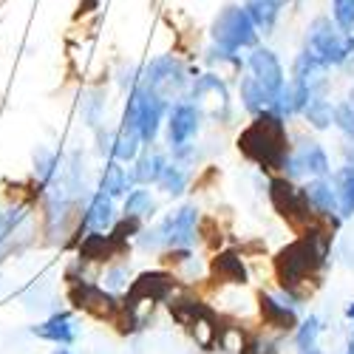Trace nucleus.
I'll list each match as a JSON object with an SVG mask.
<instances>
[{"label":"nucleus","mask_w":354,"mask_h":354,"mask_svg":"<svg viewBox=\"0 0 354 354\" xmlns=\"http://www.w3.org/2000/svg\"><path fill=\"white\" fill-rule=\"evenodd\" d=\"M304 48H309L320 63H326L329 68H343V63L351 57V48H348V35L340 32L337 23L326 15H320L309 23L306 28V40H304Z\"/></svg>","instance_id":"obj_3"},{"label":"nucleus","mask_w":354,"mask_h":354,"mask_svg":"<svg viewBox=\"0 0 354 354\" xmlns=\"http://www.w3.org/2000/svg\"><path fill=\"white\" fill-rule=\"evenodd\" d=\"M193 77H187V68L185 63L179 60L176 54H162L156 57V60H151V66H147L139 77V82L145 88H151V91L162 94L165 100L176 102L179 97H185L187 85H190Z\"/></svg>","instance_id":"obj_4"},{"label":"nucleus","mask_w":354,"mask_h":354,"mask_svg":"<svg viewBox=\"0 0 354 354\" xmlns=\"http://www.w3.org/2000/svg\"><path fill=\"white\" fill-rule=\"evenodd\" d=\"M332 20L340 32H354V0H332Z\"/></svg>","instance_id":"obj_30"},{"label":"nucleus","mask_w":354,"mask_h":354,"mask_svg":"<svg viewBox=\"0 0 354 354\" xmlns=\"http://www.w3.org/2000/svg\"><path fill=\"white\" fill-rule=\"evenodd\" d=\"M281 346H283V335H270L267 329H263V335H252L247 337L244 343V351L241 354H281Z\"/></svg>","instance_id":"obj_26"},{"label":"nucleus","mask_w":354,"mask_h":354,"mask_svg":"<svg viewBox=\"0 0 354 354\" xmlns=\"http://www.w3.org/2000/svg\"><path fill=\"white\" fill-rule=\"evenodd\" d=\"M281 176L292 182L301 179H323V176H332V159L326 153V147L315 139H304L298 145H292V153L283 162Z\"/></svg>","instance_id":"obj_5"},{"label":"nucleus","mask_w":354,"mask_h":354,"mask_svg":"<svg viewBox=\"0 0 354 354\" xmlns=\"http://www.w3.org/2000/svg\"><path fill=\"white\" fill-rule=\"evenodd\" d=\"M159 239H162V250H173V247H193L198 241V207L196 204H182L173 213H167L159 224Z\"/></svg>","instance_id":"obj_9"},{"label":"nucleus","mask_w":354,"mask_h":354,"mask_svg":"<svg viewBox=\"0 0 354 354\" xmlns=\"http://www.w3.org/2000/svg\"><path fill=\"white\" fill-rule=\"evenodd\" d=\"M346 317H348V320H351V323H354V301H351V304H348V306H346Z\"/></svg>","instance_id":"obj_32"},{"label":"nucleus","mask_w":354,"mask_h":354,"mask_svg":"<svg viewBox=\"0 0 354 354\" xmlns=\"http://www.w3.org/2000/svg\"><path fill=\"white\" fill-rule=\"evenodd\" d=\"M298 354H323L317 346H312V348H306V351H298Z\"/></svg>","instance_id":"obj_33"},{"label":"nucleus","mask_w":354,"mask_h":354,"mask_svg":"<svg viewBox=\"0 0 354 354\" xmlns=\"http://www.w3.org/2000/svg\"><path fill=\"white\" fill-rule=\"evenodd\" d=\"M131 187H136V185H133V179H131V173L122 167V162L111 159V162L105 165V170H102L100 190H102V193H108L111 198H122V196H128V190H131Z\"/></svg>","instance_id":"obj_18"},{"label":"nucleus","mask_w":354,"mask_h":354,"mask_svg":"<svg viewBox=\"0 0 354 354\" xmlns=\"http://www.w3.org/2000/svg\"><path fill=\"white\" fill-rule=\"evenodd\" d=\"M142 133L139 128L133 125H120L116 128V136H113V147H111V159L116 162H133L142 151Z\"/></svg>","instance_id":"obj_17"},{"label":"nucleus","mask_w":354,"mask_h":354,"mask_svg":"<svg viewBox=\"0 0 354 354\" xmlns=\"http://www.w3.org/2000/svg\"><path fill=\"white\" fill-rule=\"evenodd\" d=\"M239 151L255 162L261 170H283L286 156L292 153L289 133H286V120H281L278 113L263 111L252 116V122L239 133Z\"/></svg>","instance_id":"obj_1"},{"label":"nucleus","mask_w":354,"mask_h":354,"mask_svg":"<svg viewBox=\"0 0 354 354\" xmlns=\"http://www.w3.org/2000/svg\"><path fill=\"white\" fill-rule=\"evenodd\" d=\"M239 100H241V108L250 116H258L263 111H270V102H272V97L267 94V88H263L252 74H241L239 77Z\"/></svg>","instance_id":"obj_16"},{"label":"nucleus","mask_w":354,"mask_h":354,"mask_svg":"<svg viewBox=\"0 0 354 354\" xmlns=\"http://www.w3.org/2000/svg\"><path fill=\"white\" fill-rule=\"evenodd\" d=\"M128 267L125 263H120V267H111L108 272H105V289H111V292H116V289H122V286H128Z\"/></svg>","instance_id":"obj_31"},{"label":"nucleus","mask_w":354,"mask_h":354,"mask_svg":"<svg viewBox=\"0 0 354 354\" xmlns=\"http://www.w3.org/2000/svg\"><path fill=\"white\" fill-rule=\"evenodd\" d=\"M320 332H323V320H320V315L312 312V315L301 317V323H298V326H295V332H292V343H295V348H298V351H306V348L317 346Z\"/></svg>","instance_id":"obj_24"},{"label":"nucleus","mask_w":354,"mask_h":354,"mask_svg":"<svg viewBox=\"0 0 354 354\" xmlns=\"http://www.w3.org/2000/svg\"><path fill=\"white\" fill-rule=\"evenodd\" d=\"M210 37L216 46L227 48V51H247V48H255L258 46V28L255 23L250 20L247 9L239 6V3H230L224 6L216 20H213V28H210Z\"/></svg>","instance_id":"obj_2"},{"label":"nucleus","mask_w":354,"mask_h":354,"mask_svg":"<svg viewBox=\"0 0 354 354\" xmlns=\"http://www.w3.org/2000/svg\"><path fill=\"white\" fill-rule=\"evenodd\" d=\"M301 298L295 295L278 289V292H261L258 295V312H261V320L267 332H275V335H292L295 326L301 323Z\"/></svg>","instance_id":"obj_6"},{"label":"nucleus","mask_w":354,"mask_h":354,"mask_svg":"<svg viewBox=\"0 0 354 354\" xmlns=\"http://www.w3.org/2000/svg\"><path fill=\"white\" fill-rule=\"evenodd\" d=\"M213 272L230 286H244L247 283V267L235 252H218L213 258Z\"/></svg>","instance_id":"obj_22"},{"label":"nucleus","mask_w":354,"mask_h":354,"mask_svg":"<svg viewBox=\"0 0 354 354\" xmlns=\"http://www.w3.org/2000/svg\"><path fill=\"white\" fill-rule=\"evenodd\" d=\"M301 193H304V198L309 204V210L317 218L329 221L332 227L343 224V218H340V198H337L332 176H323V179H306L301 185Z\"/></svg>","instance_id":"obj_10"},{"label":"nucleus","mask_w":354,"mask_h":354,"mask_svg":"<svg viewBox=\"0 0 354 354\" xmlns=\"http://www.w3.org/2000/svg\"><path fill=\"white\" fill-rule=\"evenodd\" d=\"M207 354H218V351H207Z\"/></svg>","instance_id":"obj_36"},{"label":"nucleus","mask_w":354,"mask_h":354,"mask_svg":"<svg viewBox=\"0 0 354 354\" xmlns=\"http://www.w3.org/2000/svg\"><path fill=\"white\" fill-rule=\"evenodd\" d=\"M116 224V210H113V198L102 190H97L91 196V204H88V210L80 221L82 230L88 232H108L111 227Z\"/></svg>","instance_id":"obj_12"},{"label":"nucleus","mask_w":354,"mask_h":354,"mask_svg":"<svg viewBox=\"0 0 354 354\" xmlns=\"http://www.w3.org/2000/svg\"><path fill=\"white\" fill-rule=\"evenodd\" d=\"M244 9L250 15V20L255 23L258 35H272L275 26L283 15V0H244Z\"/></svg>","instance_id":"obj_14"},{"label":"nucleus","mask_w":354,"mask_h":354,"mask_svg":"<svg viewBox=\"0 0 354 354\" xmlns=\"http://www.w3.org/2000/svg\"><path fill=\"white\" fill-rule=\"evenodd\" d=\"M304 120L315 128V131H329L335 125V102L329 100V94H315L306 108H304Z\"/></svg>","instance_id":"obj_20"},{"label":"nucleus","mask_w":354,"mask_h":354,"mask_svg":"<svg viewBox=\"0 0 354 354\" xmlns=\"http://www.w3.org/2000/svg\"><path fill=\"white\" fill-rule=\"evenodd\" d=\"M28 218V210L26 207H12V210H0V250L3 244L12 239V235L20 230V224Z\"/></svg>","instance_id":"obj_27"},{"label":"nucleus","mask_w":354,"mask_h":354,"mask_svg":"<svg viewBox=\"0 0 354 354\" xmlns=\"http://www.w3.org/2000/svg\"><path fill=\"white\" fill-rule=\"evenodd\" d=\"M51 354H74V351H68V348H54Z\"/></svg>","instance_id":"obj_35"},{"label":"nucleus","mask_w":354,"mask_h":354,"mask_svg":"<svg viewBox=\"0 0 354 354\" xmlns=\"http://www.w3.org/2000/svg\"><path fill=\"white\" fill-rule=\"evenodd\" d=\"M247 68H250V74H252L263 88H267L270 97H275L281 88H283V82H286V71H283L281 57H278L272 48L261 46V43H258L255 48H250Z\"/></svg>","instance_id":"obj_11"},{"label":"nucleus","mask_w":354,"mask_h":354,"mask_svg":"<svg viewBox=\"0 0 354 354\" xmlns=\"http://www.w3.org/2000/svg\"><path fill=\"white\" fill-rule=\"evenodd\" d=\"M37 337L43 340H51L57 346H71L77 340V326H74V320H71V312H57L51 315L48 320H43L40 326L32 329Z\"/></svg>","instance_id":"obj_15"},{"label":"nucleus","mask_w":354,"mask_h":354,"mask_svg":"<svg viewBox=\"0 0 354 354\" xmlns=\"http://www.w3.org/2000/svg\"><path fill=\"white\" fill-rule=\"evenodd\" d=\"M270 201H272L275 213H281L292 227H298V230H304L309 221L317 218L309 210L301 187L295 185L292 179H286V176H275V179H270Z\"/></svg>","instance_id":"obj_8"},{"label":"nucleus","mask_w":354,"mask_h":354,"mask_svg":"<svg viewBox=\"0 0 354 354\" xmlns=\"http://www.w3.org/2000/svg\"><path fill=\"white\" fill-rule=\"evenodd\" d=\"M346 354H354V337L346 343Z\"/></svg>","instance_id":"obj_34"},{"label":"nucleus","mask_w":354,"mask_h":354,"mask_svg":"<svg viewBox=\"0 0 354 354\" xmlns=\"http://www.w3.org/2000/svg\"><path fill=\"white\" fill-rule=\"evenodd\" d=\"M167 167V156L162 151H156V147L151 145H145V151L133 159V167H131V179L133 185H145V187H151L159 182V176L165 173Z\"/></svg>","instance_id":"obj_13"},{"label":"nucleus","mask_w":354,"mask_h":354,"mask_svg":"<svg viewBox=\"0 0 354 354\" xmlns=\"http://www.w3.org/2000/svg\"><path fill=\"white\" fill-rule=\"evenodd\" d=\"M57 165H60V159H57L51 151H46V147H37V153H35V170H37L43 185H48L54 176H57Z\"/></svg>","instance_id":"obj_29"},{"label":"nucleus","mask_w":354,"mask_h":354,"mask_svg":"<svg viewBox=\"0 0 354 354\" xmlns=\"http://www.w3.org/2000/svg\"><path fill=\"white\" fill-rule=\"evenodd\" d=\"M351 337H354V329H351Z\"/></svg>","instance_id":"obj_37"},{"label":"nucleus","mask_w":354,"mask_h":354,"mask_svg":"<svg viewBox=\"0 0 354 354\" xmlns=\"http://www.w3.org/2000/svg\"><path fill=\"white\" fill-rule=\"evenodd\" d=\"M153 210H156V198H153V193L147 190L145 185H136V187L128 190L125 204H122L125 218L145 221V218H151V216H153Z\"/></svg>","instance_id":"obj_21"},{"label":"nucleus","mask_w":354,"mask_h":354,"mask_svg":"<svg viewBox=\"0 0 354 354\" xmlns=\"http://www.w3.org/2000/svg\"><path fill=\"white\" fill-rule=\"evenodd\" d=\"M335 128L343 133V139L354 142V85L340 102H335Z\"/></svg>","instance_id":"obj_25"},{"label":"nucleus","mask_w":354,"mask_h":354,"mask_svg":"<svg viewBox=\"0 0 354 354\" xmlns=\"http://www.w3.org/2000/svg\"><path fill=\"white\" fill-rule=\"evenodd\" d=\"M201 102H193L187 97H179L176 102H170L165 125H167V147L176 151V147L193 145V139L201 131Z\"/></svg>","instance_id":"obj_7"},{"label":"nucleus","mask_w":354,"mask_h":354,"mask_svg":"<svg viewBox=\"0 0 354 354\" xmlns=\"http://www.w3.org/2000/svg\"><path fill=\"white\" fill-rule=\"evenodd\" d=\"M187 185H190V173H187V167L179 165V162H167L165 173L159 176V182H156V187H159L165 196H170V198H179V196L187 190Z\"/></svg>","instance_id":"obj_23"},{"label":"nucleus","mask_w":354,"mask_h":354,"mask_svg":"<svg viewBox=\"0 0 354 354\" xmlns=\"http://www.w3.org/2000/svg\"><path fill=\"white\" fill-rule=\"evenodd\" d=\"M247 343V335L241 332V326H218V340L216 346L227 354H241Z\"/></svg>","instance_id":"obj_28"},{"label":"nucleus","mask_w":354,"mask_h":354,"mask_svg":"<svg viewBox=\"0 0 354 354\" xmlns=\"http://www.w3.org/2000/svg\"><path fill=\"white\" fill-rule=\"evenodd\" d=\"M332 182L340 198V218H351L354 216V165H340L332 170Z\"/></svg>","instance_id":"obj_19"}]
</instances>
